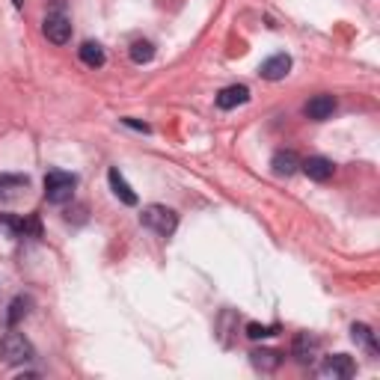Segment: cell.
<instances>
[{"label": "cell", "mask_w": 380, "mask_h": 380, "mask_svg": "<svg viewBox=\"0 0 380 380\" xmlns=\"http://www.w3.org/2000/svg\"><path fill=\"white\" fill-rule=\"evenodd\" d=\"M77 57H81V63L89 65V69H102L104 65V48L98 42H84L81 48H77Z\"/></svg>", "instance_id": "cell-16"}, {"label": "cell", "mask_w": 380, "mask_h": 380, "mask_svg": "<svg viewBox=\"0 0 380 380\" xmlns=\"http://www.w3.org/2000/svg\"><path fill=\"white\" fill-rule=\"evenodd\" d=\"M74 187H77V175H72V173L51 170L45 175V199H48L51 205H65L74 196Z\"/></svg>", "instance_id": "cell-2"}, {"label": "cell", "mask_w": 380, "mask_h": 380, "mask_svg": "<svg viewBox=\"0 0 380 380\" xmlns=\"http://www.w3.org/2000/svg\"><path fill=\"white\" fill-rule=\"evenodd\" d=\"M42 33H45V39L54 42V45H65L72 39V21L60 15V13H54L45 18V24H42Z\"/></svg>", "instance_id": "cell-5"}, {"label": "cell", "mask_w": 380, "mask_h": 380, "mask_svg": "<svg viewBox=\"0 0 380 380\" xmlns=\"http://www.w3.org/2000/svg\"><path fill=\"white\" fill-rule=\"evenodd\" d=\"M250 363L259 368V372H276L279 365H283V354L279 351H271V348H255L253 354H250Z\"/></svg>", "instance_id": "cell-13"}, {"label": "cell", "mask_w": 380, "mask_h": 380, "mask_svg": "<svg viewBox=\"0 0 380 380\" xmlns=\"http://www.w3.org/2000/svg\"><path fill=\"white\" fill-rule=\"evenodd\" d=\"M30 309H33V297L18 294L13 303H9V309H6V324H9V327H15V324H21L30 315Z\"/></svg>", "instance_id": "cell-15"}, {"label": "cell", "mask_w": 380, "mask_h": 380, "mask_svg": "<svg viewBox=\"0 0 380 380\" xmlns=\"http://www.w3.org/2000/svg\"><path fill=\"white\" fill-rule=\"evenodd\" d=\"M33 356H36V351H33L30 339L24 336V333H15L9 330L3 339H0V360H3L6 365H24L30 363Z\"/></svg>", "instance_id": "cell-1"}, {"label": "cell", "mask_w": 380, "mask_h": 380, "mask_svg": "<svg viewBox=\"0 0 380 380\" xmlns=\"http://www.w3.org/2000/svg\"><path fill=\"white\" fill-rule=\"evenodd\" d=\"M271 166H274V175L288 178V175H294V173L300 170V158H297L294 152H276L274 161H271Z\"/></svg>", "instance_id": "cell-14"}, {"label": "cell", "mask_w": 380, "mask_h": 380, "mask_svg": "<svg viewBox=\"0 0 380 380\" xmlns=\"http://www.w3.org/2000/svg\"><path fill=\"white\" fill-rule=\"evenodd\" d=\"M259 72H262L264 81H283V77L292 72V57H288V54H274L271 60L262 63Z\"/></svg>", "instance_id": "cell-11"}, {"label": "cell", "mask_w": 380, "mask_h": 380, "mask_svg": "<svg viewBox=\"0 0 380 380\" xmlns=\"http://www.w3.org/2000/svg\"><path fill=\"white\" fill-rule=\"evenodd\" d=\"M125 125H131V128H137V131H149V125H143V122H134V119H122Z\"/></svg>", "instance_id": "cell-21"}, {"label": "cell", "mask_w": 380, "mask_h": 380, "mask_svg": "<svg viewBox=\"0 0 380 380\" xmlns=\"http://www.w3.org/2000/svg\"><path fill=\"white\" fill-rule=\"evenodd\" d=\"M13 6H15V9H21V6H24V0H13Z\"/></svg>", "instance_id": "cell-22"}, {"label": "cell", "mask_w": 380, "mask_h": 380, "mask_svg": "<svg viewBox=\"0 0 380 380\" xmlns=\"http://www.w3.org/2000/svg\"><path fill=\"white\" fill-rule=\"evenodd\" d=\"M303 113H306L312 122H324V119H330L333 113H336V98L327 95V93L312 95L309 102L303 104Z\"/></svg>", "instance_id": "cell-7"}, {"label": "cell", "mask_w": 380, "mask_h": 380, "mask_svg": "<svg viewBox=\"0 0 380 380\" xmlns=\"http://www.w3.org/2000/svg\"><path fill=\"white\" fill-rule=\"evenodd\" d=\"M152 57H155V45L152 42H146V39H137L131 45V60L137 63V65H143V63H152Z\"/></svg>", "instance_id": "cell-18"}, {"label": "cell", "mask_w": 380, "mask_h": 380, "mask_svg": "<svg viewBox=\"0 0 380 380\" xmlns=\"http://www.w3.org/2000/svg\"><path fill=\"white\" fill-rule=\"evenodd\" d=\"M351 336H354L356 345H363L372 356H377V339H374V330L368 327V324H351Z\"/></svg>", "instance_id": "cell-17"}, {"label": "cell", "mask_w": 380, "mask_h": 380, "mask_svg": "<svg viewBox=\"0 0 380 380\" xmlns=\"http://www.w3.org/2000/svg\"><path fill=\"white\" fill-rule=\"evenodd\" d=\"M140 223L146 229H152L155 235H161V238H170V235L178 229V214L166 205H146L140 214Z\"/></svg>", "instance_id": "cell-3"}, {"label": "cell", "mask_w": 380, "mask_h": 380, "mask_svg": "<svg viewBox=\"0 0 380 380\" xmlns=\"http://www.w3.org/2000/svg\"><path fill=\"white\" fill-rule=\"evenodd\" d=\"M0 235H6V238H21V235H24V220H18L13 214H0Z\"/></svg>", "instance_id": "cell-19"}, {"label": "cell", "mask_w": 380, "mask_h": 380, "mask_svg": "<svg viewBox=\"0 0 380 380\" xmlns=\"http://www.w3.org/2000/svg\"><path fill=\"white\" fill-rule=\"evenodd\" d=\"M300 170H303L312 182H327V178H333V173H336V164L330 158H321V155H312V158L300 164Z\"/></svg>", "instance_id": "cell-8"}, {"label": "cell", "mask_w": 380, "mask_h": 380, "mask_svg": "<svg viewBox=\"0 0 380 380\" xmlns=\"http://www.w3.org/2000/svg\"><path fill=\"white\" fill-rule=\"evenodd\" d=\"M276 327H262V324H247V336L250 339H264V336H274Z\"/></svg>", "instance_id": "cell-20"}, {"label": "cell", "mask_w": 380, "mask_h": 380, "mask_svg": "<svg viewBox=\"0 0 380 380\" xmlns=\"http://www.w3.org/2000/svg\"><path fill=\"white\" fill-rule=\"evenodd\" d=\"M247 102H250V89L244 84H232V86L217 93V107L220 110H235L238 104H247Z\"/></svg>", "instance_id": "cell-9"}, {"label": "cell", "mask_w": 380, "mask_h": 380, "mask_svg": "<svg viewBox=\"0 0 380 380\" xmlns=\"http://www.w3.org/2000/svg\"><path fill=\"white\" fill-rule=\"evenodd\" d=\"M321 374H324V377H333V380H348V377L356 374V363L351 360L348 354H333V356H327V360H324Z\"/></svg>", "instance_id": "cell-4"}, {"label": "cell", "mask_w": 380, "mask_h": 380, "mask_svg": "<svg viewBox=\"0 0 380 380\" xmlns=\"http://www.w3.org/2000/svg\"><path fill=\"white\" fill-rule=\"evenodd\" d=\"M107 182H110V190L116 193V199L122 205H137L140 199H137V193L131 190V184L125 182V175H122L116 166H110V173H107Z\"/></svg>", "instance_id": "cell-10"}, {"label": "cell", "mask_w": 380, "mask_h": 380, "mask_svg": "<svg viewBox=\"0 0 380 380\" xmlns=\"http://www.w3.org/2000/svg\"><path fill=\"white\" fill-rule=\"evenodd\" d=\"M27 187H30V178L27 175L0 173V205H6V203H13V199H18Z\"/></svg>", "instance_id": "cell-6"}, {"label": "cell", "mask_w": 380, "mask_h": 380, "mask_svg": "<svg viewBox=\"0 0 380 380\" xmlns=\"http://www.w3.org/2000/svg\"><path fill=\"white\" fill-rule=\"evenodd\" d=\"M292 354H294V360H297V363L312 365V363H315V354H318V339H312L309 333H300V336L294 339Z\"/></svg>", "instance_id": "cell-12"}]
</instances>
